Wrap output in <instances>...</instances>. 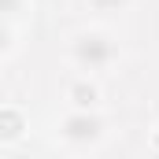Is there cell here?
<instances>
[{"instance_id": "cell-1", "label": "cell", "mask_w": 159, "mask_h": 159, "mask_svg": "<svg viewBox=\"0 0 159 159\" xmlns=\"http://www.w3.org/2000/svg\"><path fill=\"white\" fill-rule=\"evenodd\" d=\"M81 56H85V59H107V56H111V48H104V44H100V37H85Z\"/></svg>"}, {"instance_id": "cell-2", "label": "cell", "mask_w": 159, "mask_h": 159, "mask_svg": "<svg viewBox=\"0 0 159 159\" xmlns=\"http://www.w3.org/2000/svg\"><path fill=\"white\" fill-rule=\"evenodd\" d=\"M70 126H74V129H70L74 137H85V133L93 137V129H96V122H93V119H74V122H70Z\"/></svg>"}, {"instance_id": "cell-3", "label": "cell", "mask_w": 159, "mask_h": 159, "mask_svg": "<svg viewBox=\"0 0 159 159\" xmlns=\"http://www.w3.org/2000/svg\"><path fill=\"white\" fill-rule=\"evenodd\" d=\"M0 44H4V30H0Z\"/></svg>"}]
</instances>
